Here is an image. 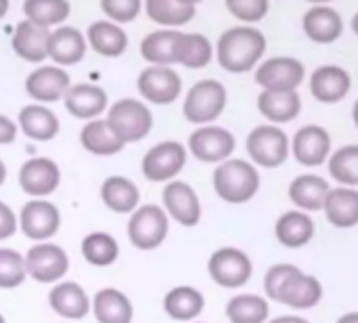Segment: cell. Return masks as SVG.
I'll return each instance as SVG.
<instances>
[{"label":"cell","instance_id":"obj_13","mask_svg":"<svg viewBox=\"0 0 358 323\" xmlns=\"http://www.w3.org/2000/svg\"><path fill=\"white\" fill-rule=\"evenodd\" d=\"M141 97L153 105L174 103L182 92V78L168 65H149L136 78Z\"/></svg>","mask_w":358,"mask_h":323},{"label":"cell","instance_id":"obj_31","mask_svg":"<svg viewBox=\"0 0 358 323\" xmlns=\"http://www.w3.org/2000/svg\"><path fill=\"white\" fill-rule=\"evenodd\" d=\"M206 309L203 294L193 286H176L164 296V311L174 322H193Z\"/></svg>","mask_w":358,"mask_h":323},{"label":"cell","instance_id":"obj_57","mask_svg":"<svg viewBox=\"0 0 358 323\" xmlns=\"http://www.w3.org/2000/svg\"><path fill=\"white\" fill-rule=\"evenodd\" d=\"M61 323H71V322H61Z\"/></svg>","mask_w":358,"mask_h":323},{"label":"cell","instance_id":"obj_29","mask_svg":"<svg viewBox=\"0 0 358 323\" xmlns=\"http://www.w3.org/2000/svg\"><path fill=\"white\" fill-rule=\"evenodd\" d=\"M325 217L338 229H350L358 225V191L355 187L329 189L325 200Z\"/></svg>","mask_w":358,"mask_h":323},{"label":"cell","instance_id":"obj_54","mask_svg":"<svg viewBox=\"0 0 358 323\" xmlns=\"http://www.w3.org/2000/svg\"><path fill=\"white\" fill-rule=\"evenodd\" d=\"M176 2H180V4H189V6H197L199 2H203V0H176Z\"/></svg>","mask_w":358,"mask_h":323},{"label":"cell","instance_id":"obj_47","mask_svg":"<svg viewBox=\"0 0 358 323\" xmlns=\"http://www.w3.org/2000/svg\"><path fill=\"white\" fill-rule=\"evenodd\" d=\"M17 130H19L17 122H13L8 116H2V114H0V145H10V143H15Z\"/></svg>","mask_w":358,"mask_h":323},{"label":"cell","instance_id":"obj_18","mask_svg":"<svg viewBox=\"0 0 358 323\" xmlns=\"http://www.w3.org/2000/svg\"><path fill=\"white\" fill-rule=\"evenodd\" d=\"M48 307L65 322H78L90 313V298L78 282L61 280L48 292Z\"/></svg>","mask_w":358,"mask_h":323},{"label":"cell","instance_id":"obj_5","mask_svg":"<svg viewBox=\"0 0 358 323\" xmlns=\"http://www.w3.org/2000/svg\"><path fill=\"white\" fill-rule=\"evenodd\" d=\"M128 240L136 250H157L170 231V217L157 204L138 206L128 219Z\"/></svg>","mask_w":358,"mask_h":323},{"label":"cell","instance_id":"obj_21","mask_svg":"<svg viewBox=\"0 0 358 323\" xmlns=\"http://www.w3.org/2000/svg\"><path fill=\"white\" fill-rule=\"evenodd\" d=\"M350 88L352 78L340 65H321L310 74V95L321 103H340Z\"/></svg>","mask_w":358,"mask_h":323},{"label":"cell","instance_id":"obj_40","mask_svg":"<svg viewBox=\"0 0 358 323\" xmlns=\"http://www.w3.org/2000/svg\"><path fill=\"white\" fill-rule=\"evenodd\" d=\"M23 13L25 19L50 27V25H61L67 21L71 13L69 0H25L23 2Z\"/></svg>","mask_w":358,"mask_h":323},{"label":"cell","instance_id":"obj_33","mask_svg":"<svg viewBox=\"0 0 358 323\" xmlns=\"http://www.w3.org/2000/svg\"><path fill=\"white\" fill-rule=\"evenodd\" d=\"M80 143L86 151H90L92 156H101V158H109L120 153L126 145L115 137V132L109 128L105 118H94L88 120L84 124V128L80 130Z\"/></svg>","mask_w":358,"mask_h":323},{"label":"cell","instance_id":"obj_34","mask_svg":"<svg viewBox=\"0 0 358 323\" xmlns=\"http://www.w3.org/2000/svg\"><path fill=\"white\" fill-rule=\"evenodd\" d=\"M214 57L212 42L197 32H180L174 48V59L178 65H185L189 69H201L206 67Z\"/></svg>","mask_w":358,"mask_h":323},{"label":"cell","instance_id":"obj_49","mask_svg":"<svg viewBox=\"0 0 358 323\" xmlns=\"http://www.w3.org/2000/svg\"><path fill=\"white\" fill-rule=\"evenodd\" d=\"M336 323H358V313H346V315H342Z\"/></svg>","mask_w":358,"mask_h":323},{"label":"cell","instance_id":"obj_52","mask_svg":"<svg viewBox=\"0 0 358 323\" xmlns=\"http://www.w3.org/2000/svg\"><path fill=\"white\" fill-rule=\"evenodd\" d=\"M350 27H352V32L358 36V11L355 13V17H352V21H350Z\"/></svg>","mask_w":358,"mask_h":323},{"label":"cell","instance_id":"obj_35","mask_svg":"<svg viewBox=\"0 0 358 323\" xmlns=\"http://www.w3.org/2000/svg\"><path fill=\"white\" fill-rule=\"evenodd\" d=\"M275 235L285 248H302L315 235V223L306 212H283L275 225Z\"/></svg>","mask_w":358,"mask_h":323},{"label":"cell","instance_id":"obj_10","mask_svg":"<svg viewBox=\"0 0 358 323\" xmlns=\"http://www.w3.org/2000/svg\"><path fill=\"white\" fill-rule=\"evenodd\" d=\"M208 273H210L214 284L229 288V290H235V288L245 286L252 280L254 265L243 250L227 246V248H218L210 256Z\"/></svg>","mask_w":358,"mask_h":323},{"label":"cell","instance_id":"obj_15","mask_svg":"<svg viewBox=\"0 0 358 323\" xmlns=\"http://www.w3.org/2000/svg\"><path fill=\"white\" fill-rule=\"evenodd\" d=\"M19 187L31 198H46L61 183V168L50 158H29L19 168Z\"/></svg>","mask_w":358,"mask_h":323},{"label":"cell","instance_id":"obj_32","mask_svg":"<svg viewBox=\"0 0 358 323\" xmlns=\"http://www.w3.org/2000/svg\"><path fill=\"white\" fill-rule=\"evenodd\" d=\"M258 109L273 124H287L300 116L302 99L298 90H289V92L262 90L258 97Z\"/></svg>","mask_w":358,"mask_h":323},{"label":"cell","instance_id":"obj_17","mask_svg":"<svg viewBox=\"0 0 358 323\" xmlns=\"http://www.w3.org/2000/svg\"><path fill=\"white\" fill-rule=\"evenodd\" d=\"M292 151L296 162H300L302 166H321L323 162H327L329 151H331V137L329 132L319 126V124H308L298 128V132L294 135L292 141Z\"/></svg>","mask_w":358,"mask_h":323},{"label":"cell","instance_id":"obj_11","mask_svg":"<svg viewBox=\"0 0 358 323\" xmlns=\"http://www.w3.org/2000/svg\"><path fill=\"white\" fill-rule=\"evenodd\" d=\"M17 219L21 233L34 244L48 242L52 235H57L61 227V212L46 198H31L29 202H25Z\"/></svg>","mask_w":358,"mask_h":323},{"label":"cell","instance_id":"obj_8","mask_svg":"<svg viewBox=\"0 0 358 323\" xmlns=\"http://www.w3.org/2000/svg\"><path fill=\"white\" fill-rule=\"evenodd\" d=\"M187 164V147L178 141H164L153 145L141 162L143 177L151 183L174 181Z\"/></svg>","mask_w":358,"mask_h":323},{"label":"cell","instance_id":"obj_56","mask_svg":"<svg viewBox=\"0 0 358 323\" xmlns=\"http://www.w3.org/2000/svg\"><path fill=\"white\" fill-rule=\"evenodd\" d=\"M0 323H6L4 322V317H2V313H0Z\"/></svg>","mask_w":358,"mask_h":323},{"label":"cell","instance_id":"obj_41","mask_svg":"<svg viewBox=\"0 0 358 323\" xmlns=\"http://www.w3.org/2000/svg\"><path fill=\"white\" fill-rule=\"evenodd\" d=\"M329 174L344 187H358V145H344L327 160Z\"/></svg>","mask_w":358,"mask_h":323},{"label":"cell","instance_id":"obj_44","mask_svg":"<svg viewBox=\"0 0 358 323\" xmlns=\"http://www.w3.org/2000/svg\"><path fill=\"white\" fill-rule=\"evenodd\" d=\"M143 0H101V11L113 23H130L138 17Z\"/></svg>","mask_w":358,"mask_h":323},{"label":"cell","instance_id":"obj_23","mask_svg":"<svg viewBox=\"0 0 358 323\" xmlns=\"http://www.w3.org/2000/svg\"><path fill=\"white\" fill-rule=\"evenodd\" d=\"M88 50V42L78 27L61 25L50 32L48 38V59L59 67L76 65L84 59Z\"/></svg>","mask_w":358,"mask_h":323},{"label":"cell","instance_id":"obj_4","mask_svg":"<svg viewBox=\"0 0 358 323\" xmlns=\"http://www.w3.org/2000/svg\"><path fill=\"white\" fill-rule=\"evenodd\" d=\"M227 107V88L222 82L214 78H206L195 82L182 103V116L187 122L206 126L222 116Z\"/></svg>","mask_w":358,"mask_h":323},{"label":"cell","instance_id":"obj_48","mask_svg":"<svg viewBox=\"0 0 358 323\" xmlns=\"http://www.w3.org/2000/svg\"><path fill=\"white\" fill-rule=\"evenodd\" d=\"M268 323H308L304 317H298V315H283V317H277Z\"/></svg>","mask_w":358,"mask_h":323},{"label":"cell","instance_id":"obj_3","mask_svg":"<svg viewBox=\"0 0 358 323\" xmlns=\"http://www.w3.org/2000/svg\"><path fill=\"white\" fill-rule=\"evenodd\" d=\"M105 120H107L109 128L115 132V137L124 145L143 141L151 132V128H153V114H151V109L143 101L132 99V97L117 99L109 107Z\"/></svg>","mask_w":358,"mask_h":323},{"label":"cell","instance_id":"obj_39","mask_svg":"<svg viewBox=\"0 0 358 323\" xmlns=\"http://www.w3.org/2000/svg\"><path fill=\"white\" fill-rule=\"evenodd\" d=\"M268 313V303L256 294H239L227 303V317L231 323H264Z\"/></svg>","mask_w":358,"mask_h":323},{"label":"cell","instance_id":"obj_46","mask_svg":"<svg viewBox=\"0 0 358 323\" xmlns=\"http://www.w3.org/2000/svg\"><path fill=\"white\" fill-rule=\"evenodd\" d=\"M17 229H19V219H17L15 210L8 204L0 202V242L13 238L17 233Z\"/></svg>","mask_w":358,"mask_h":323},{"label":"cell","instance_id":"obj_43","mask_svg":"<svg viewBox=\"0 0 358 323\" xmlns=\"http://www.w3.org/2000/svg\"><path fill=\"white\" fill-rule=\"evenodd\" d=\"M227 11L239 19L243 25H254L258 21H262L271 8L268 0H224Z\"/></svg>","mask_w":358,"mask_h":323},{"label":"cell","instance_id":"obj_25","mask_svg":"<svg viewBox=\"0 0 358 323\" xmlns=\"http://www.w3.org/2000/svg\"><path fill=\"white\" fill-rule=\"evenodd\" d=\"M90 313L99 323H132L134 305L117 288H103L90 301Z\"/></svg>","mask_w":358,"mask_h":323},{"label":"cell","instance_id":"obj_20","mask_svg":"<svg viewBox=\"0 0 358 323\" xmlns=\"http://www.w3.org/2000/svg\"><path fill=\"white\" fill-rule=\"evenodd\" d=\"M63 105L67 114H71L78 120H94L101 118V114L107 109L109 99L99 84L82 82L67 88V92L63 95Z\"/></svg>","mask_w":358,"mask_h":323},{"label":"cell","instance_id":"obj_55","mask_svg":"<svg viewBox=\"0 0 358 323\" xmlns=\"http://www.w3.org/2000/svg\"><path fill=\"white\" fill-rule=\"evenodd\" d=\"M306 2H310V4H329L331 0H306Z\"/></svg>","mask_w":358,"mask_h":323},{"label":"cell","instance_id":"obj_37","mask_svg":"<svg viewBox=\"0 0 358 323\" xmlns=\"http://www.w3.org/2000/svg\"><path fill=\"white\" fill-rule=\"evenodd\" d=\"M80 252L92 267H111L120 259V244L107 231H92L82 240Z\"/></svg>","mask_w":358,"mask_h":323},{"label":"cell","instance_id":"obj_1","mask_svg":"<svg viewBox=\"0 0 358 323\" xmlns=\"http://www.w3.org/2000/svg\"><path fill=\"white\" fill-rule=\"evenodd\" d=\"M266 53V36L252 25L229 27L216 42V59L231 74H245L258 67Z\"/></svg>","mask_w":358,"mask_h":323},{"label":"cell","instance_id":"obj_19","mask_svg":"<svg viewBox=\"0 0 358 323\" xmlns=\"http://www.w3.org/2000/svg\"><path fill=\"white\" fill-rule=\"evenodd\" d=\"M302 27L315 44H334L344 34V19L329 4H315L304 13Z\"/></svg>","mask_w":358,"mask_h":323},{"label":"cell","instance_id":"obj_58","mask_svg":"<svg viewBox=\"0 0 358 323\" xmlns=\"http://www.w3.org/2000/svg\"><path fill=\"white\" fill-rule=\"evenodd\" d=\"M195 323H203V322H195Z\"/></svg>","mask_w":358,"mask_h":323},{"label":"cell","instance_id":"obj_9","mask_svg":"<svg viewBox=\"0 0 358 323\" xmlns=\"http://www.w3.org/2000/svg\"><path fill=\"white\" fill-rule=\"evenodd\" d=\"M25 269L27 277L38 284H57L69 271V256L52 242H38L25 254Z\"/></svg>","mask_w":358,"mask_h":323},{"label":"cell","instance_id":"obj_38","mask_svg":"<svg viewBox=\"0 0 358 323\" xmlns=\"http://www.w3.org/2000/svg\"><path fill=\"white\" fill-rule=\"evenodd\" d=\"M147 17L162 27H182L195 17V6L180 4L176 0H145Z\"/></svg>","mask_w":358,"mask_h":323},{"label":"cell","instance_id":"obj_28","mask_svg":"<svg viewBox=\"0 0 358 323\" xmlns=\"http://www.w3.org/2000/svg\"><path fill=\"white\" fill-rule=\"evenodd\" d=\"M329 183L319 177V174H300L289 183V200L294 206L306 212H319L325 206L327 193H329Z\"/></svg>","mask_w":358,"mask_h":323},{"label":"cell","instance_id":"obj_42","mask_svg":"<svg viewBox=\"0 0 358 323\" xmlns=\"http://www.w3.org/2000/svg\"><path fill=\"white\" fill-rule=\"evenodd\" d=\"M27 277L25 256L13 248H0V290H15Z\"/></svg>","mask_w":358,"mask_h":323},{"label":"cell","instance_id":"obj_12","mask_svg":"<svg viewBox=\"0 0 358 323\" xmlns=\"http://www.w3.org/2000/svg\"><path fill=\"white\" fill-rule=\"evenodd\" d=\"M189 151L193 158H197L203 164H220L229 160L237 147L235 135L222 126L206 124L201 128H195L189 137Z\"/></svg>","mask_w":358,"mask_h":323},{"label":"cell","instance_id":"obj_50","mask_svg":"<svg viewBox=\"0 0 358 323\" xmlns=\"http://www.w3.org/2000/svg\"><path fill=\"white\" fill-rule=\"evenodd\" d=\"M8 6H10V0H0V19L8 13Z\"/></svg>","mask_w":358,"mask_h":323},{"label":"cell","instance_id":"obj_2","mask_svg":"<svg viewBox=\"0 0 358 323\" xmlns=\"http://www.w3.org/2000/svg\"><path fill=\"white\" fill-rule=\"evenodd\" d=\"M214 191L229 204H245L260 189V174L252 162L229 158L214 170Z\"/></svg>","mask_w":358,"mask_h":323},{"label":"cell","instance_id":"obj_36","mask_svg":"<svg viewBox=\"0 0 358 323\" xmlns=\"http://www.w3.org/2000/svg\"><path fill=\"white\" fill-rule=\"evenodd\" d=\"M178 34L180 29H172V27H164L147 34L141 42L143 59L149 61L151 65H168V67L176 65L174 48H176Z\"/></svg>","mask_w":358,"mask_h":323},{"label":"cell","instance_id":"obj_27","mask_svg":"<svg viewBox=\"0 0 358 323\" xmlns=\"http://www.w3.org/2000/svg\"><path fill=\"white\" fill-rule=\"evenodd\" d=\"M86 42L101 57H120L128 48V34L124 32V27H120V23L101 19L88 25Z\"/></svg>","mask_w":358,"mask_h":323},{"label":"cell","instance_id":"obj_16","mask_svg":"<svg viewBox=\"0 0 358 323\" xmlns=\"http://www.w3.org/2000/svg\"><path fill=\"white\" fill-rule=\"evenodd\" d=\"M69 86V74L59 65H40L25 78V92L42 105L61 101Z\"/></svg>","mask_w":358,"mask_h":323},{"label":"cell","instance_id":"obj_45","mask_svg":"<svg viewBox=\"0 0 358 323\" xmlns=\"http://www.w3.org/2000/svg\"><path fill=\"white\" fill-rule=\"evenodd\" d=\"M298 271H300L298 267L287 265V263H281V265L271 267V269L266 271V275H264V290H266V296L273 298V301H277V296H279L281 288L285 286V282H287L294 273H298Z\"/></svg>","mask_w":358,"mask_h":323},{"label":"cell","instance_id":"obj_22","mask_svg":"<svg viewBox=\"0 0 358 323\" xmlns=\"http://www.w3.org/2000/svg\"><path fill=\"white\" fill-rule=\"evenodd\" d=\"M48 38L50 27L23 19L17 23L13 34V50L27 63H42L48 59Z\"/></svg>","mask_w":358,"mask_h":323},{"label":"cell","instance_id":"obj_53","mask_svg":"<svg viewBox=\"0 0 358 323\" xmlns=\"http://www.w3.org/2000/svg\"><path fill=\"white\" fill-rule=\"evenodd\" d=\"M352 120H355V124H357L358 128V99L355 101V107H352Z\"/></svg>","mask_w":358,"mask_h":323},{"label":"cell","instance_id":"obj_24","mask_svg":"<svg viewBox=\"0 0 358 323\" xmlns=\"http://www.w3.org/2000/svg\"><path fill=\"white\" fill-rule=\"evenodd\" d=\"M17 126L19 130L31 139V141H38V143H46V141H52L57 135H59V118L55 111H50L46 105L42 103H31V105H25L19 116H17Z\"/></svg>","mask_w":358,"mask_h":323},{"label":"cell","instance_id":"obj_6","mask_svg":"<svg viewBox=\"0 0 358 323\" xmlns=\"http://www.w3.org/2000/svg\"><path fill=\"white\" fill-rule=\"evenodd\" d=\"M245 149L254 164L262 168H277L287 162L292 141L277 124H262L248 135Z\"/></svg>","mask_w":358,"mask_h":323},{"label":"cell","instance_id":"obj_51","mask_svg":"<svg viewBox=\"0 0 358 323\" xmlns=\"http://www.w3.org/2000/svg\"><path fill=\"white\" fill-rule=\"evenodd\" d=\"M4 181H6V166H4V162L0 160V187L4 185Z\"/></svg>","mask_w":358,"mask_h":323},{"label":"cell","instance_id":"obj_14","mask_svg":"<svg viewBox=\"0 0 358 323\" xmlns=\"http://www.w3.org/2000/svg\"><path fill=\"white\" fill-rule=\"evenodd\" d=\"M162 208L182 227H195L201 221V202L197 191L185 181H168L162 191Z\"/></svg>","mask_w":358,"mask_h":323},{"label":"cell","instance_id":"obj_7","mask_svg":"<svg viewBox=\"0 0 358 323\" xmlns=\"http://www.w3.org/2000/svg\"><path fill=\"white\" fill-rule=\"evenodd\" d=\"M304 78H306V67L296 57H271L266 61H260L254 74V80L262 90H275V92L298 90Z\"/></svg>","mask_w":358,"mask_h":323},{"label":"cell","instance_id":"obj_26","mask_svg":"<svg viewBox=\"0 0 358 323\" xmlns=\"http://www.w3.org/2000/svg\"><path fill=\"white\" fill-rule=\"evenodd\" d=\"M323 298V286L317 277L302 271L294 273L281 288L277 303H283L292 309H313Z\"/></svg>","mask_w":358,"mask_h":323},{"label":"cell","instance_id":"obj_30","mask_svg":"<svg viewBox=\"0 0 358 323\" xmlns=\"http://www.w3.org/2000/svg\"><path fill=\"white\" fill-rule=\"evenodd\" d=\"M101 200L115 214H132L141 204V191L126 177H109L101 185Z\"/></svg>","mask_w":358,"mask_h":323}]
</instances>
